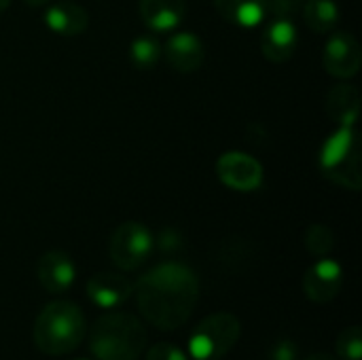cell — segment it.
Returning a JSON list of instances; mask_svg holds the SVG:
<instances>
[{
  "mask_svg": "<svg viewBox=\"0 0 362 360\" xmlns=\"http://www.w3.org/2000/svg\"><path fill=\"white\" fill-rule=\"evenodd\" d=\"M242 335V323L231 312L206 316L189 337V354L193 360H221L227 356Z\"/></svg>",
  "mask_w": 362,
  "mask_h": 360,
  "instance_id": "cell-5",
  "label": "cell"
},
{
  "mask_svg": "<svg viewBox=\"0 0 362 360\" xmlns=\"http://www.w3.org/2000/svg\"><path fill=\"white\" fill-rule=\"evenodd\" d=\"M23 2H28L30 6H40V4H47V2H51V0H23Z\"/></svg>",
  "mask_w": 362,
  "mask_h": 360,
  "instance_id": "cell-26",
  "label": "cell"
},
{
  "mask_svg": "<svg viewBox=\"0 0 362 360\" xmlns=\"http://www.w3.org/2000/svg\"><path fill=\"white\" fill-rule=\"evenodd\" d=\"M87 335L83 310L72 301H51L45 306L32 329L34 346L47 356H66L74 352Z\"/></svg>",
  "mask_w": 362,
  "mask_h": 360,
  "instance_id": "cell-2",
  "label": "cell"
},
{
  "mask_svg": "<svg viewBox=\"0 0 362 360\" xmlns=\"http://www.w3.org/2000/svg\"><path fill=\"white\" fill-rule=\"evenodd\" d=\"M155 238L142 223L127 221L115 229L108 242L110 261L123 272H136L153 255Z\"/></svg>",
  "mask_w": 362,
  "mask_h": 360,
  "instance_id": "cell-6",
  "label": "cell"
},
{
  "mask_svg": "<svg viewBox=\"0 0 362 360\" xmlns=\"http://www.w3.org/2000/svg\"><path fill=\"white\" fill-rule=\"evenodd\" d=\"M163 57V45L155 34H142L129 45V62L138 70H151Z\"/></svg>",
  "mask_w": 362,
  "mask_h": 360,
  "instance_id": "cell-19",
  "label": "cell"
},
{
  "mask_svg": "<svg viewBox=\"0 0 362 360\" xmlns=\"http://www.w3.org/2000/svg\"><path fill=\"white\" fill-rule=\"evenodd\" d=\"M45 25L59 36H78L87 30L89 25V15L87 11L70 0H57L45 8Z\"/></svg>",
  "mask_w": 362,
  "mask_h": 360,
  "instance_id": "cell-15",
  "label": "cell"
},
{
  "mask_svg": "<svg viewBox=\"0 0 362 360\" xmlns=\"http://www.w3.org/2000/svg\"><path fill=\"white\" fill-rule=\"evenodd\" d=\"M144 360H189V356L178 346L163 342V344H157L151 350H146Z\"/></svg>",
  "mask_w": 362,
  "mask_h": 360,
  "instance_id": "cell-23",
  "label": "cell"
},
{
  "mask_svg": "<svg viewBox=\"0 0 362 360\" xmlns=\"http://www.w3.org/2000/svg\"><path fill=\"white\" fill-rule=\"evenodd\" d=\"M138 13L153 34H170L182 23L187 0H138Z\"/></svg>",
  "mask_w": 362,
  "mask_h": 360,
  "instance_id": "cell-14",
  "label": "cell"
},
{
  "mask_svg": "<svg viewBox=\"0 0 362 360\" xmlns=\"http://www.w3.org/2000/svg\"><path fill=\"white\" fill-rule=\"evenodd\" d=\"M305 360H337L335 356H331V354H327V352H316V354H312L310 359Z\"/></svg>",
  "mask_w": 362,
  "mask_h": 360,
  "instance_id": "cell-25",
  "label": "cell"
},
{
  "mask_svg": "<svg viewBox=\"0 0 362 360\" xmlns=\"http://www.w3.org/2000/svg\"><path fill=\"white\" fill-rule=\"evenodd\" d=\"M344 289V267L329 257L318 259L303 276V293L312 303H331Z\"/></svg>",
  "mask_w": 362,
  "mask_h": 360,
  "instance_id": "cell-9",
  "label": "cell"
},
{
  "mask_svg": "<svg viewBox=\"0 0 362 360\" xmlns=\"http://www.w3.org/2000/svg\"><path fill=\"white\" fill-rule=\"evenodd\" d=\"M305 248L310 255L322 259V257H329L335 248V233L333 229H329L327 225H312L308 227L305 231Z\"/></svg>",
  "mask_w": 362,
  "mask_h": 360,
  "instance_id": "cell-20",
  "label": "cell"
},
{
  "mask_svg": "<svg viewBox=\"0 0 362 360\" xmlns=\"http://www.w3.org/2000/svg\"><path fill=\"white\" fill-rule=\"evenodd\" d=\"M216 176L218 180L240 193H252L263 185V166L248 153L229 151L223 153L216 161Z\"/></svg>",
  "mask_w": 362,
  "mask_h": 360,
  "instance_id": "cell-7",
  "label": "cell"
},
{
  "mask_svg": "<svg viewBox=\"0 0 362 360\" xmlns=\"http://www.w3.org/2000/svg\"><path fill=\"white\" fill-rule=\"evenodd\" d=\"M303 19L310 30L316 34H329L337 28L341 11L335 0H305L303 8Z\"/></svg>",
  "mask_w": 362,
  "mask_h": 360,
  "instance_id": "cell-18",
  "label": "cell"
},
{
  "mask_svg": "<svg viewBox=\"0 0 362 360\" xmlns=\"http://www.w3.org/2000/svg\"><path fill=\"white\" fill-rule=\"evenodd\" d=\"M337 356L344 360L362 359V329L361 327H348L339 333L335 342Z\"/></svg>",
  "mask_w": 362,
  "mask_h": 360,
  "instance_id": "cell-21",
  "label": "cell"
},
{
  "mask_svg": "<svg viewBox=\"0 0 362 360\" xmlns=\"http://www.w3.org/2000/svg\"><path fill=\"white\" fill-rule=\"evenodd\" d=\"M305 0H267V17L272 19H293L301 13Z\"/></svg>",
  "mask_w": 362,
  "mask_h": 360,
  "instance_id": "cell-22",
  "label": "cell"
},
{
  "mask_svg": "<svg viewBox=\"0 0 362 360\" xmlns=\"http://www.w3.org/2000/svg\"><path fill=\"white\" fill-rule=\"evenodd\" d=\"M327 112L337 125H356L361 115V91L350 83L335 85L327 95Z\"/></svg>",
  "mask_w": 362,
  "mask_h": 360,
  "instance_id": "cell-17",
  "label": "cell"
},
{
  "mask_svg": "<svg viewBox=\"0 0 362 360\" xmlns=\"http://www.w3.org/2000/svg\"><path fill=\"white\" fill-rule=\"evenodd\" d=\"M318 168L325 178L344 189H361V140L356 125H339L325 140L318 155Z\"/></svg>",
  "mask_w": 362,
  "mask_h": 360,
  "instance_id": "cell-4",
  "label": "cell"
},
{
  "mask_svg": "<svg viewBox=\"0 0 362 360\" xmlns=\"http://www.w3.org/2000/svg\"><path fill=\"white\" fill-rule=\"evenodd\" d=\"M218 15L238 28H259L267 19V0H214Z\"/></svg>",
  "mask_w": 362,
  "mask_h": 360,
  "instance_id": "cell-16",
  "label": "cell"
},
{
  "mask_svg": "<svg viewBox=\"0 0 362 360\" xmlns=\"http://www.w3.org/2000/svg\"><path fill=\"white\" fill-rule=\"evenodd\" d=\"M299 45V32L293 19H272L261 34V51L274 64L288 62Z\"/></svg>",
  "mask_w": 362,
  "mask_h": 360,
  "instance_id": "cell-13",
  "label": "cell"
},
{
  "mask_svg": "<svg viewBox=\"0 0 362 360\" xmlns=\"http://www.w3.org/2000/svg\"><path fill=\"white\" fill-rule=\"evenodd\" d=\"M36 278H38V284L47 293L59 295V293H66L74 284L76 265L66 252L49 250L36 263Z\"/></svg>",
  "mask_w": 362,
  "mask_h": 360,
  "instance_id": "cell-12",
  "label": "cell"
},
{
  "mask_svg": "<svg viewBox=\"0 0 362 360\" xmlns=\"http://www.w3.org/2000/svg\"><path fill=\"white\" fill-rule=\"evenodd\" d=\"M146 342L142 320L125 312L100 316L89 335L91 354L98 360H138L146 350Z\"/></svg>",
  "mask_w": 362,
  "mask_h": 360,
  "instance_id": "cell-3",
  "label": "cell"
},
{
  "mask_svg": "<svg viewBox=\"0 0 362 360\" xmlns=\"http://www.w3.org/2000/svg\"><path fill=\"white\" fill-rule=\"evenodd\" d=\"M85 293L93 306L102 310H115L129 301V297H134V282L123 274L100 272L89 278Z\"/></svg>",
  "mask_w": 362,
  "mask_h": 360,
  "instance_id": "cell-11",
  "label": "cell"
},
{
  "mask_svg": "<svg viewBox=\"0 0 362 360\" xmlns=\"http://www.w3.org/2000/svg\"><path fill=\"white\" fill-rule=\"evenodd\" d=\"M362 64V51L358 40L350 32H333L325 42L322 66L327 74L339 81H350L358 74Z\"/></svg>",
  "mask_w": 362,
  "mask_h": 360,
  "instance_id": "cell-8",
  "label": "cell"
},
{
  "mask_svg": "<svg viewBox=\"0 0 362 360\" xmlns=\"http://www.w3.org/2000/svg\"><path fill=\"white\" fill-rule=\"evenodd\" d=\"M163 57L172 70L189 74L197 72L206 59L204 40L195 32H170V38L163 45Z\"/></svg>",
  "mask_w": 362,
  "mask_h": 360,
  "instance_id": "cell-10",
  "label": "cell"
},
{
  "mask_svg": "<svg viewBox=\"0 0 362 360\" xmlns=\"http://www.w3.org/2000/svg\"><path fill=\"white\" fill-rule=\"evenodd\" d=\"M78 360H87V359H78Z\"/></svg>",
  "mask_w": 362,
  "mask_h": 360,
  "instance_id": "cell-28",
  "label": "cell"
},
{
  "mask_svg": "<svg viewBox=\"0 0 362 360\" xmlns=\"http://www.w3.org/2000/svg\"><path fill=\"white\" fill-rule=\"evenodd\" d=\"M8 4H11V0H0V13H2V11H6V8H8Z\"/></svg>",
  "mask_w": 362,
  "mask_h": 360,
  "instance_id": "cell-27",
  "label": "cell"
},
{
  "mask_svg": "<svg viewBox=\"0 0 362 360\" xmlns=\"http://www.w3.org/2000/svg\"><path fill=\"white\" fill-rule=\"evenodd\" d=\"M267 360H299V348L291 339H280L272 346Z\"/></svg>",
  "mask_w": 362,
  "mask_h": 360,
  "instance_id": "cell-24",
  "label": "cell"
},
{
  "mask_svg": "<svg viewBox=\"0 0 362 360\" xmlns=\"http://www.w3.org/2000/svg\"><path fill=\"white\" fill-rule=\"evenodd\" d=\"M134 297L146 323L174 331L191 318L199 299V280L185 263L168 261L134 282Z\"/></svg>",
  "mask_w": 362,
  "mask_h": 360,
  "instance_id": "cell-1",
  "label": "cell"
}]
</instances>
